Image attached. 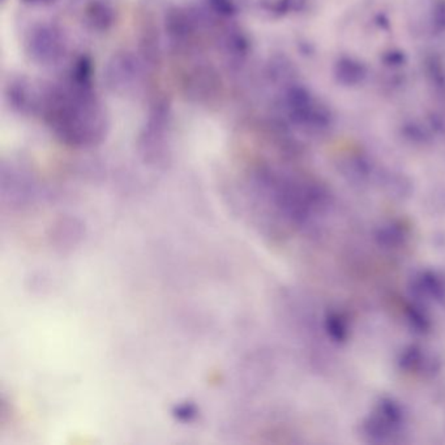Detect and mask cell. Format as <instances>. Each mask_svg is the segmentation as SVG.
Returning <instances> with one entry per match:
<instances>
[{
    "mask_svg": "<svg viewBox=\"0 0 445 445\" xmlns=\"http://www.w3.org/2000/svg\"><path fill=\"white\" fill-rule=\"evenodd\" d=\"M45 121L58 139L71 147H93L106 134V121L91 85L53 88L42 101Z\"/></svg>",
    "mask_w": 445,
    "mask_h": 445,
    "instance_id": "6da1fadb",
    "label": "cell"
},
{
    "mask_svg": "<svg viewBox=\"0 0 445 445\" xmlns=\"http://www.w3.org/2000/svg\"><path fill=\"white\" fill-rule=\"evenodd\" d=\"M285 104L291 121L302 125L325 127L332 121L330 111L319 104L310 91L300 85H291L285 93Z\"/></svg>",
    "mask_w": 445,
    "mask_h": 445,
    "instance_id": "7a4b0ae2",
    "label": "cell"
},
{
    "mask_svg": "<svg viewBox=\"0 0 445 445\" xmlns=\"http://www.w3.org/2000/svg\"><path fill=\"white\" fill-rule=\"evenodd\" d=\"M27 51L40 64H54L64 55L66 42L58 27L40 25L29 36Z\"/></svg>",
    "mask_w": 445,
    "mask_h": 445,
    "instance_id": "3957f363",
    "label": "cell"
},
{
    "mask_svg": "<svg viewBox=\"0 0 445 445\" xmlns=\"http://www.w3.org/2000/svg\"><path fill=\"white\" fill-rule=\"evenodd\" d=\"M139 64L135 56L130 53H118L114 55L106 67L105 77L108 88L114 92H127L137 80Z\"/></svg>",
    "mask_w": 445,
    "mask_h": 445,
    "instance_id": "277c9868",
    "label": "cell"
},
{
    "mask_svg": "<svg viewBox=\"0 0 445 445\" xmlns=\"http://www.w3.org/2000/svg\"><path fill=\"white\" fill-rule=\"evenodd\" d=\"M196 21L191 14L174 8L166 16V32L176 45H189L196 34Z\"/></svg>",
    "mask_w": 445,
    "mask_h": 445,
    "instance_id": "5b68a950",
    "label": "cell"
},
{
    "mask_svg": "<svg viewBox=\"0 0 445 445\" xmlns=\"http://www.w3.org/2000/svg\"><path fill=\"white\" fill-rule=\"evenodd\" d=\"M367 77V67L358 59L341 56L335 64V79L344 86L361 85Z\"/></svg>",
    "mask_w": 445,
    "mask_h": 445,
    "instance_id": "8992f818",
    "label": "cell"
},
{
    "mask_svg": "<svg viewBox=\"0 0 445 445\" xmlns=\"http://www.w3.org/2000/svg\"><path fill=\"white\" fill-rule=\"evenodd\" d=\"M89 16L92 23L99 27H108L111 24V17L112 14L108 11L105 5L101 4H93L89 10Z\"/></svg>",
    "mask_w": 445,
    "mask_h": 445,
    "instance_id": "52a82bcc",
    "label": "cell"
},
{
    "mask_svg": "<svg viewBox=\"0 0 445 445\" xmlns=\"http://www.w3.org/2000/svg\"><path fill=\"white\" fill-rule=\"evenodd\" d=\"M208 4L222 17H231L237 14V4L234 0H208Z\"/></svg>",
    "mask_w": 445,
    "mask_h": 445,
    "instance_id": "ba28073f",
    "label": "cell"
},
{
    "mask_svg": "<svg viewBox=\"0 0 445 445\" xmlns=\"http://www.w3.org/2000/svg\"><path fill=\"white\" fill-rule=\"evenodd\" d=\"M407 58H406V54H405L402 50H397V49H393V50H388L385 51L383 56H381V62L387 66V67L391 68H397L404 66L406 63Z\"/></svg>",
    "mask_w": 445,
    "mask_h": 445,
    "instance_id": "9c48e42d",
    "label": "cell"
},
{
    "mask_svg": "<svg viewBox=\"0 0 445 445\" xmlns=\"http://www.w3.org/2000/svg\"><path fill=\"white\" fill-rule=\"evenodd\" d=\"M432 24L445 32V0H437L432 8Z\"/></svg>",
    "mask_w": 445,
    "mask_h": 445,
    "instance_id": "30bf717a",
    "label": "cell"
},
{
    "mask_svg": "<svg viewBox=\"0 0 445 445\" xmlns=\"http://www.w3.org/2000/svg\"><path fill=\"white\" fill-rule=\"evenodd\" d=\"M176 417L183 422H191L192 419L196 417L197 411H196V407L192 404H184L178 406L174 411Z\"/></svg>",
    "mask_w": 445,
    "mask_h": 445,
    "instance_id": "8fae6325",
    "label": "cell"
},
{
    "mask_svg": "<svg viewBox=\"0 0 445 445\" xmlns=\"http://www.w3.org/2000/svg\"><path fill=\"white\" fill-rule=\"evenodd\" d=\"M429 72L432 76V80L435 81L437 85H443V82H445V75L443 72V67L442 64L432 58L431 62L429 63Z\"/></svg>",
    "mask_w": 445,
    "mask_h": 445,
    "instance_id": "7c38bea8",
    "label": "cell"
},
{
    "mask_svg": "<svg viewBox=\"0 0 445 445\" xmlns=\"http://www.w3.org/2000/svg\"><path fill=\"white\" fill-rule=\"evenodd\" d=\"M27 1H30V3H40V1H46V0H27Z\"/></svg>",
    "mask_w": 445,
    "mask_h": 445,
    "instance_id": "4fadbf2b",
    "label": "cell"
}]
</instances>
